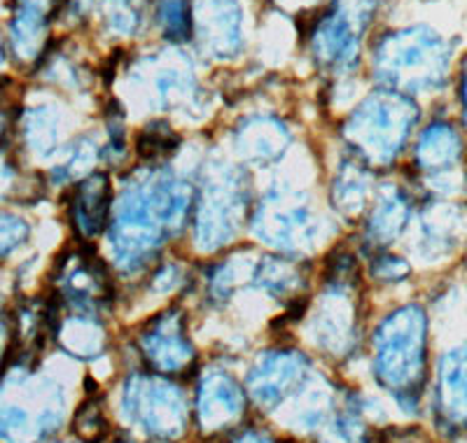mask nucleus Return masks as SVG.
Returning <instances> with one entry per match:
<instances>
[{"instance_id": "f257e3e1", "label": "nucleus", "mask_w": 467, "mask_h": 443, "mask_svg": "<svg viewBox=\"0 0 467 443\" xmlns=\"http://www.w3.org/2000/svg\"><path fill=\"white\" fill-rule=\"evenodd\" d=\"M451 45L428 26L388 33L377 49V73L388 85L407 91H431L444 85Z\"/></svg>"}, {"instance_id": "f03ea898", "label": "nucleus", "mask_w": 467, "mask_h": 443, "mask_svg": "<svg viewBox=\"0 0 467 443\" xmlns=\"http://www.w3.org/2000/svg\"><path fill=\"white\" fill-rule=\"evenodd\" d=\"M379 336V376L400 395H419L425 366V315L407 306L383 322Z\"/></svg>"}, {"instance_id": "7ed1b4c3", "label": "nucleus", "mask_w": 467, "mask_h": 443, "mask_svg": "<svg viewBox=\"0 0 467 443\" xmlns=\"http://www.w3.org/2000/svg\"><path fill=\"white\" fill-rule=\"evenodd\" d=\"M416 106L395 91L372 96L358 112L360 129H369L374 152L381 159H393L400 152L409 129L416 122Z\"/></svg>"}, {"instance_id": "20e7f679", "label": "nucleus", "mask_w": 467, "mask_h": 443, "mask_svg": "<svg viewBox=\"0 0 467 443\" xmlns=\"http://www.w3.org/2000/svg\"><path fill=\"white\" fill-rule=\"evenodd\" d=\"M360 0H350V5H337L335 10L325 16L314 33L316 57L323 58L325 64L339 66L348 64L350 58L358 57V45H360V31L369 22L372 10L360 12L350 16Z\"/></svg>"}, {"instance_id": "39448f33", "label": "nucleus", "mask_w": 467, "mask_h": 443, "mask_svg": "<svg viewBox=\"0 0 467 443\" xmlns=\"http://www.w3.org/2000/svg\"><path fill=\"white\" fill-rule=\"evenodd\" d=\"M199 26L215 54H234L241 43V12L234 0H202Z\"/></svg>"}, {"instance_id": "423d86ee", "label": "nucleus", "mask_w": 467, "mask_h": 443, "mask_svg": "<svg viewBox=\"0 0 467 443\" xmlns=\"http://www.w3.org/2000/svg\"><path fill=\"white\" fill-rule=\"evenodd\" d=\"M52 0H15V16L10 24V40L15 54L24 61L36 58L43 47L47 12Z\"/></svg>"}, {"instance_id": "0eeeda50", "label": "nucleus", "mask_w": 467, "mask_h": 443, "mask_svg": "<svg viewBox=\"0 0 467 443\" xmlns=\"http://www.w3.org/2000/svg\"><path fill=\"white\" fill-rule=\"evenodd\" d=\"M440 401L446 417L467 425V344L441 359Z\"/></svg>"}, {"instance_id": "6e6552de", "label": "nucleus", "mask_w": 467, "mask_h": 443, "mask_svg": "<svg viewBox=\"0 0 467 443\" xmlns=\"http://www.w3.org/2000/svg\"><path fill=\"white\" fill-rule=\"evenodd\" d=\"M108 199L110 187L106 175H94L82 182L73 201V224L82 236H94L101 232L108 215Z\"/></svg>"}, {"instance_id": "1a4fd4ad", "label": "nucleus", "mask_w": 467, "mask_h": 443, "mask_svg": "<svg viewBox=\"0 0 467 443\" xmlns=\"http://www.w3.org/2000/svg\"><path fill=\"white\" fill-rule=\"evenodd\" d=\"M462 145L458 133L449 124H432L425 129L419 143V164L425 170H444L451 169L461 159Z\"/></svg>"}, {"instance_id": "9d476101", "label": "nucleus", "mask_w": 467, "mask_h": 443, "mask_svg": "<svg viewBox=\"0 0 467 443\" xmlns=\"http://www.w3.org/2000/svg\"><path fill=\"white\" fill-rule=\"evenodd\" d=\"M157 19L173 40H185L192 33L190 0H157Z\"/></svg>"}, {"instance_id": "9b49d317", "label": "nucleus", "mask_w": 467, "mask_h": 443, "mask_svg": "<svg viewBox=\"0 0 467 443\" xmlns=\"http://www.w3.org/2000/svg\"><path fill=\"white\" fill-rule=\"evenodd\" d=\"M407 224V201L402 196L398 199L386 201L379 211V215L374 217L372 227L374 232L381 238H393L402 232V227Z\"/></svg>"}, {"instance_id": "f8f14e48", "label": "nucleus", "mask_w": 467, "mask_h": 443, "mask_svg": "<svg viewBox=\"0 0 467 443\" xmlns=\"http://www.w3.org/2000/svg\"><path fill=\"white\" fill-rule=\"evenodd\" d=\"M175 145H178V136L171 133L169 127H150L139 138V152L145 159L161 157V154L175 149Z\"/></svg>"}, {"instance_id": "ddd939ff", "label": "nucleus", "mask_w": 467, "mask_h": 443, "mask_svg": "<svg viewBox=\"0 0 467 443\" xmlns=\"http://www.w3.org/2000/svg\"><path fill=\"white\" fill-rule=\"evenodd\" d=\"M28 229L22 220L10 215H0V257L10 254L16 245L24 243Z\"/></svg>"}, {"instance_id": "4468645a", "label": "nucleus", "mask_w": 467, "mask_h": 443, "mask_svg": "<svg viewBox=\"0 0 467 443\" xmlns=\"http://www.w3.org/2000/svg\"><path fill=\"white\" fill-rule=\"evenodd\" d=\"M409 273V266L400 257H381L377 264V275L383 280H402Z\"/></svg>"}, {"instance_id": "2eb2a0df", "label": "nucleus", "mask_w": 467, "mask_h": 443, "mask_svg": "<svg viewBox=\"0 0 467 443\" xmlns=\"http://www.w3.org/2000/svg\"><path fill=\"white\" fill-rule=\"evenodd\" d=\"M461 98H462V108H465V124H467V58H465V64H462V79H461Z\"/></svg>"}, {"instance_id": "dca6fc26", "label": "nucleus", "mask_w": 467, "mask_h": 443, "mask_svg": "<svg viewBox=\"0 0 467 443\" xmlns=\"http://www.w3.org/2000/svg\"><path fill=\"white\" fill-rule=\"evenodd\" d=\"M0 341H3V315H0Z\"/></svg>"}, {"instance_id": "f3484780", "label": "nucleus", "mask_w": 467, "mask_h": 443, "mask_svg": "<svg viewBox=\"0 0 467 443\" xmlns=\"http://www.w3.org/2000/svg\"><path fill=\"white\" fill-rule=\"evenodd\" d=\"M0 127H3V119H0Z\"/></svg>"}, {"instance_id": "a211bd4d", "label": "nucleus", "mask_w": 467, "mask_h": 443, "mask_svg": "<svg viewBox=\"0 0 467 443\" xmlns=\"http://www.w3.org/2000/svg\"><path fill=\"white\" fill-rule=\"evenodd\" d=\"M75 3H78V0H75Z\"/></svg>"}]
</instances>
